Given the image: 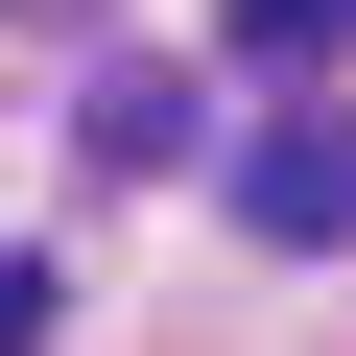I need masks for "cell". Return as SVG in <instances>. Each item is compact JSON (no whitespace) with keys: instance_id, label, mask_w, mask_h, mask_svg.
<instances>
[{"instance_id":"1","label":"cell","mask_w":356,"mask_h":356,"mask_svg":"<svg viewBox=\"0 0 356 356\" xmlns=\"http://www.w3.org/2000/svg\"><path fill=\"white\" fill-rule=\"evenodd\" d=\"M238 238H261V261H332V238H356V119H261V143H238Z\"/></svg>"},{"instance_id":"2","label":"cell","mask_w":356,"mask_h":356,"mask_svg":"<svg viewBox=\"0 0 356 356\" xmlns=\"http://www.w3.org/2000/svg\"><path fill=\"white\" fill-rule=\"evenodd\" d=\"M72 143H95V166H191V143H214V95H191V72H95V95H72Z\"/></svg>"},{"instance_id":"3","label":"cell","mask_w":356,"mask_h":356,"mask_svg":"<svg viewBox=\"0 0 356 356\" xmlns=\"http://www.w3.org/2000/svg\"><path fill=\"white\" fill-rule=\"evenodd\" d=\"M332 24H356V0H238V48H261V72H309Z\"/></svg>"},{"instance_id":"4","label":"cell","mask_w":356,"mask_h":356,"mask_svg":"<svg viewBox=\"0 0 356 356\" xmlns=\"http://www.w3.org/2000/svg\"><path fill=\"white\" fill-rule=\"evenodd\" d=\"M0 356H48V261H0Z\"/></svg>"}]
</instances>
